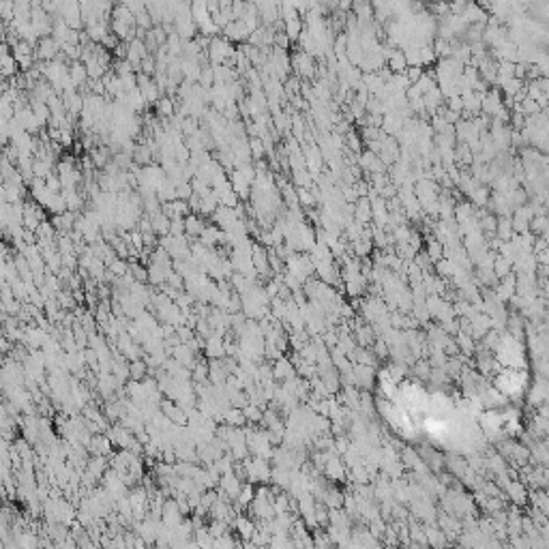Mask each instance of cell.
I'll list each match as a JSON object with an SVG mask.
<instances>
[{"mask_svg": "<svg viewBox=\"0 0 549 549\" xmlns=\"http://www.w3.org/2000/svg\"><path fill=\"white\" fill-rule=\"evenodd\" d=\"M249 144H251V150H253V157H258V159H260L262 155H264V148H262L260 140H256V138H253V140L249 142Z\"/></svg>", "mask_w": 549, "mask_h": 549, "instance_id": "cell-11", "label": "cell"}, {"mask_svg": "<svg viewBox=\"0 0 549 549\" xmlns=\"http://www.w3.org/2000/svg\"><path fill=\"white\" fill-rule=\"evenodd\" d=\"M142 69H144V73H146V75L155 73V62H153V58L146 56L144 60H142Z\"/></svg>", "mask_w": 549, "mask_h": 549, "instance_id": "cell-10", "label": "cell"}, {"mask_svg": "<svg viewBox=\"0 0 549 549\" xmlns=\"http://www.w3.org/2000/svg\"><path fill=\"white\" fill-rule=\"evenodd\" d=\"M58 41L56 39H41V43H39V56H41L43 60H52L54 56H56V50H58Z\"/></svg>", "mask_w": 549, "mask_h": 549, "instance_id": "cell-1", "label": "cell"}, {"mask_svg": "<svg viewBox=\"0 0 549 549\" xmlns=\"http://www.w3.org/2000/svg\"><path fill=\"white\" fill-rule=\"evenodd\" d=\"M210 50H212V58L214 60H224L228 54H232V47H230L228 43H224V41H219V39H214V41H212Z\"/></svg>", "mask_w": 549, "mask_h": 549, "instance_id": "cell-2", "label": "cell"}, {"mask_svg": "<svg viewBox=\"0 0 549 549\" xmlns=\"http://www.w3.org/2000/svg\"><path fill=\"white\" fill-rule=\"evenodd\" d=\"M285 35H288V39H296L300 35V22L292 20V22L285 24Z\"/></svg>", "mask_w": 549, "mask_h": 549, "instance_id": "cell-6", "label": "cell"}, {"mask_svg": "<svg viewBox=\"0 0 549 549\" xmlns=\"http://www.w3.org/2000/svg\"><path fill=\"white\" fill-rule=\"evenodd\" d=\"M92 159H94V165H97V168H101V165H105V150H94L92 153Z\"/></svg>", "mask_w": 549, "mask_h": 549, "instance_id": "cell-9", "label": "cell"}, {"mask_svg": "<svg viewBox=\"0 0 549 549\" xmlns=\"http://www.w3.org/2000/svg\"><path fill=\"white\" fill-rule=\"evenodd\" d=\"M69 75H71V82L73 84H82V82H86V77H88V71H86V67L79 65V62H75V65L69 69Z\"/></svg>", "mask_w": 549, "mask_h": 549, "instance_id": "cell-3", "label": "cell"}, {"mask_svg": "<svg viewBox=\"0 0 549 549\" xmlns=\"http://www.w3.org/2000/svg\"><path fill=\"white\" fill-rule=\"evenodd\" d=\"M185 228H187V232H191V234H204V226H202V221L197 219V217H189L187 219V224H185Z\"/></svg>", "mask_w": 549, "mask_h": 549, "instance_id": "cell-5", "label": "cell"}, {"mask_svg": "<svg viewBox=\"0 0 549 549\" xmlns=\"http://www.w3.org/2000/svg\"><path fill=\"white\" fill-rule=\"evenodd\" d=\"M157 107H159V112H161L163 116H172V112H174V105H172L170 99H161V101L157 103Z\"/></svg>", "mask_w": 549, "mask_h": 549, "instance_id": "cell-8", "label": "cell"}, {"mask_svg": "<svg viewBox=\"0 0 549 549\" xmlns=\"http://www.w3.org/2000/svg\"><path fill=\"white\" fill-rule=\"evenodd\" d=\"M109 266H112V270H114V273H121V275L125 273V264H123V262H118V260H114V262H112V264H109Z\"/></svg>", "mask_w": 549, "mask_h": 549, "instance_id": "cell-12", "label": "cell"}, {"mask_svg": "<svg viewBox=\"0 0 549 549\" xmlns=\"http://www.w3.org/2000/svg\"><path fill=\"white\" fill-rule=\"evenodd\" d=\"M253 262H256V266L258 270H262V273H266V253L262 247H253Z\"/></svg>", "mask_w": 549, "mask_h": 549, "instance_id": "cell-4", "label": "cell"}, {"mask_svg": "<svg viewBox=\"0 0 549 549\" xmlns=\"http://www.w3.org/2000/svg\"><path fill=\"white\" fill-rule=\"evenodd\" d=\"M153 238H155L153 234H144V243H146V245H153V243H155Z\"/></svg>", "mask_w": 549, "mask_h": 549, "instance_id": "cell-13", "label": "cell"}, {"mask_svg": "<svg viewBox=\"0 0 549 549\" xmlns=\"http://www.w3.org/2000/svg\"><path fill=\"white\" fill-rule=\"evenodd\" d=\"M405 65H408V58H405L403 54H395V56L391 58V67H393L395 71H403Z\"/></svg>", "mask_w": 549, "mask_h": 549, "instance_id": "cell-7", "label": "cell"}]
</instances>
